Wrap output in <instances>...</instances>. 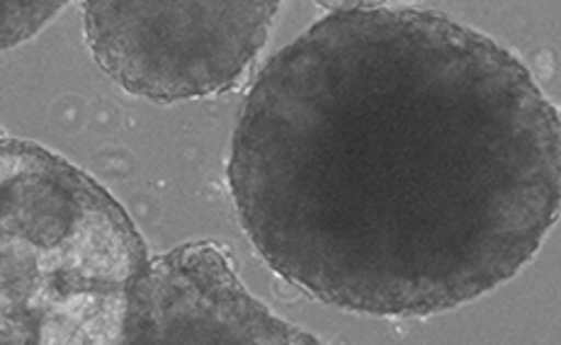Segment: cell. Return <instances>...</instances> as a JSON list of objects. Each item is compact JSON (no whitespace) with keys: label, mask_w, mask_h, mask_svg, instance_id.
I'll return each mask as SVG.
<instances>
[{"label":"cell","mask_w":561,"mask_h":345,"mask_svg":"<svg viewBox=\"0 0 561 345\" xmlns=\"http://www.w3.org/2000/svg\"><path fill=\"white\" fill-rule=\"evenodd\" d=\"M229 183L323 304L431 317L508 283L559 215V115L518 57L428 10L331 13L267 61Z\"/></svg>","instance_id":"6da1fadb"},{"label":"cell","mask_w":561,"mask_h":345,"mask_svg":"<svg viewBox=\"0 0 561 345\" xmlns=\"http://www.w3.org/2000/svg\"><path fill=\"white\" fill-rule=\"evenodd\" d=\"M149 249L93 175L0 137V343L119 345Z\"/></svg>","instance_id":"7a4b0ae2"},{"label":"cell","mask_w":561,"mask_h":345,"mask_svg":"<svg viewBox=\"0 0 561 345\" xmlns=\"http://www.w3.org/2000/svg\"><path fill=\"white\" fill-rule=\"evenodd\" d=\"M279 0H85L100 69L153 103L227 93L265 47Z\"/></svg>","instance_id":"3957f363"},{"label":"cell","mask_w":561,"mask_h":345,"mask_svg":"<svg viewBox=\"0 0 561 345\" xmlns=\"http://www.w3.org/2000/svg\"><path fill=\"white\" fill-rule=\"evenodd\" d=\"M122 343H319L275 317L236 277L217 243H183L144 263L127 295Z\"/></svg>","instance_id":"277c9868"},{"label":"cell","mask_w":561,"mask_h":345,"mask_svg":"<svg viewBox=\"0 0 561 345\" xmlns=\"http://www.w3.org/2000/svg\"><path fill=\"white\" fill-rule=\"evenodd\" d=\"M69 0H0V51L27 42Z\"/></svg>","instance_id":"5b68a950"},{"label":"cell","mask_w":561,"mask_h":345,"mask_svg":"<svg viewBox=\"0 0 561 345\" xmlns=\"http://www.w3.org/2000/svg\"><path fill=\"white\" fill-rule=\"evenodd\" d=\"M317 3L331 10V13H363V10H377L387 5L391 0H317Z\"/></svg>","instance_id":"8992f818"}]
</instances>
